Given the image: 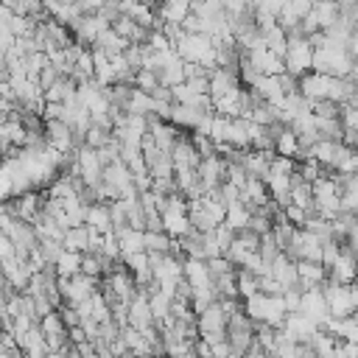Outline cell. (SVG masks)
<instances>
[{
    "mask_svg": "<svg viewBox=\"0 0 358 358\" xmlns=\"http://www.w3.org/2000/svg\"><path fill=\"white\" fill-rule=\"evenodd\" d=\"M173 50L179 53L182 62H196L201 67H210L215 70V39L207 36V34H190L185 31L176 42H173Z\"/></svg>",
    "mask_w": 358,
    "mask_h": 358,
    "instance_id": "cell-1",
    "label": "cell"
},
{
    "mask_svg": "<svg viewBox=\"0 0 358 358\" xmlns=\"http://www.w3.org/2000/svg\"><path fill=\"white\" fill-rule=\"evenodd\" d=\"M131 84H134V90H143V92H154V90L159 87V76H157V70H148V67H140V70L134 73V78H131Z\"/></svg>",
    "mask_w": 358,
    "mask_h": 358,
    "instance_id": "cell-15",
    "label": "cell"
},
{
    "mask_svg": "<svg viewBox=\"0 0 358 358\" xmlns=\"http://www.w3.org/2000/svg\"><path fill=\"white\" fill-rule=\"evenodd\" d=\"M159 22H173V25H182L190 14H193V0H159L154 6Z\"/></svg>",
    "mask_w": 358,
    "mask_h": 358,
    "instance_id": "cell-6",
    "label": "cell"
},
{
    "mask_svg": "<svg viewBox=\"0 0 358 358\" xmlns=\"http://www.w3.org/2000/svg\"><path fill=\"white\" fill-rule=\"evenodd\" d=\"M249 221H252V210H249V204H243V201H232V204H227V218H224V224H227L229 229H235V232L249 229Z\"/></svg>",
    "mask_w": 358,
    "mask_h": 358,
    "instance_id": "cell-10",
    "label": "cell"
},
{
    "mask_svg": "<svg viewBox=\"0 0 358 358\" xmlns=\"http://www.w3.org/2000/svg\"><path fill=\"white\" fill-rule=\"evenodd\" d=\"M59 291L67 299V305H81L95 294V277L76 274V277H59Z\"/></svg>",
    "mask_w": 358,
    "mask_h": 358,
    "instance_id": "cell-4",
    "label": "cell"
},
{
    "mask_svg": "<svg viewBox=\"0 0 358 358\" xmlns=\"http://www.w3.org/2000/svg\"><path fill=\"white\" fill-rule=\"evenodd\" d=\"M282 62H285V73H291L296 78H302L305 73L313 70V45L302 34V28L288 31V50H285Z\"/></svg>",
    "mask_w": 358,
    "mask_h": 358,
    "instance_id": "cell-2",
    "label": "cell"
},
{
    "mask_svg": "<svg viewBox=\"0 0 358 358\" xmlns=\"http://www.w3.org/2000/svg\"><path fill=\"white\" fill-rule=\"evenodd\" d=\"M171 243H173V238L165 229H145V252L165 255V252H171Z\"/></svg>",
    "mask_w": 358,
    "mask_h": 358,
    "instance_id": "cell-13",
    "label": "cell"
},
{
    "mask_svg": "<svg viewBox=\"0 0 358 358\" xmlns=\"http://www.w3.org/2000/svg\"><path fill=\"white\" fill-rule=\"evenodd\" d=\"M45 11H48V17H53L56 22H62L67 28L84 14L76 0H45Z\"/></svg>",
    "mask_w": 358,
    "mask_h": 358,
    "instance_id": "cell-7",
    "label": "cell"
},
{
    "mask_svg": "<svg viewBox=\"0 0 358 358\" xmlns=\"http://www.w3.org/2000/svg\"><path fill=\"white\" fill-rule=\"evenodd\" d=\"M352 20H355V22H358V6H355V11H352Z\"/></svg>",
    "mask_w": 358,
    "mask_h": 358,
    "instance_id": "cell-20",
    "label": "cell"
},
{
    "mask_svg": "<svg viewBox=\"0 0 358 358\" xmlns=\"http://www.w3.org/2000/svg\"><path fill=\"white\" fill-rule=\"evenodd\" d=\"M249 8H252V0H224V11L229 17H238V14L249 11Z\"/></svg>",
    "mask_w": 358,
    "mask_h": 358,
    "instance_id": "cell-17",
    "label": "cell"
},
{
    "mask_svg": "<svg viewBox=\"0 0 358 358\" xmlns=\"http://www.w3.org/2000/svg\"><path fill=\"white\" fill-rule=\"evenodd\" d=\"M257 291H260V277L252 274V271H246V268H238V296L249 299Z\"/></svg>",
    "mask_w": 358,
    "mask_h": 358,
    "instance_id": "cell-14",
    "label": "cell"
},
{
    "mask_svg": "<svg viewBox=\"0 0 358 358\" xmlns=\"http://www.w3.org/2000/svg\"><path fill=\"white\" fill-rule=\"evenodd\" d=\"M117 243H120V255H134V252H145V229L137 227H120L115 229Z\"/></svg>",
    "mask_w": 358,
    "mask_h": 358,
    "instance_id": "cell-9",
    "label": "cell"
},
{
    "mask_svg": "<svg viewBox=\"0 0 358 358\" xmlns=\"http://www.w3.org/2000/svg\"><path fill=\"white\" fill-rule=\"evenodd\" d=\"M341 17V8L336 0H313V8L308 11V17L299 22L302 34L310 36L316 31H327L330 25H336V20Z\"/></svg>",
    "mask_w": 358,
    "mask_h": 358,
    "instance_id": "cell-3",
    "label": "cell"
},
{
    "mask_svg": "<svg viewBox=\"0 0 358 358\" xmlns=\"http://www.w3.org/2000/svg\"><path fill=\"white\" fill-rule=\"evenodd\" d=\"M92 48H101V50H103V53H106V56L112 59V56L123 53V50L129 48V42H126V39H123V36H120L117 31H112V25H109V28H106V31H103V34L98 36V42H95Z\"/></svg>",
    "mask_w": 358,
    "mask_h": 358,
    "instance_id": "cell-12",
    "label": "cell"
},
{
    "mask_svg": "<svg viewBox=\"0 0 358 358\" xmlns=\"http://www.w3.org/2000/svg\"><path fill=\"white\" fill-rule=\"evenodd\" d=\"M14 241L6 235V232H0V263H6V260H11L14 257Z\"/></svg>",
    "mask_w": 358,
    "mask_h": 358,
    "instance_id": "cell-18",
    "label": "cell"
},
{
    "mask_svg": "<svg viewBox=\"0 0 358 358\" xmlns=\"http://www.w3.org/2000/svg\"><path fill=\"white\" fill-rule=\"evenodd\" d=\"M347 50H350V56H352V59H355V64H358V22H355V28H352V34H350Z\"/></svg>",
    "mask_w": 358,
    "mask_h": 358,
    "instance_id": "cell-19",
    "label": "cell"
},
{
    "mask_svg": "<svg viewBox=\"0 0 358 358\" xmlns=\"http://www.w3.org/2000/svg\"><path fill=\"white\" fill-rule=\"evenodd\" d=\"M87 227L98 229V232H112V204L106 201H92L87 204V218H84Z\"/></svg>",
    "mask_w": 358,
    "mask_h": 358,
    "instance_id": "cell-8",
    "label": "cell"
},
{
    "mask_svg": "<svg viewBox=\"0 0 358 358\" xmlns=\"http://www.w3.org/2000/svg\"><path fill=\"white\" fill-rule=\"evenodd\" d=\"M282 215H285L294 227H305V221H308V215H310V213H308V210H302L299 204H291V201H288V204L282 207Z\"/></svg>",
    "mask_w": 358,
    "mask_h": 358,
    "instance_id": "cell-16",
    "label": "cell"
},
{
    "mask_svg": "<svg viewBox=\"0 0 358 358\" xmlns=\"http://www.w3.org/2000/svg\"><path fill=\"white\" fill-rule=\"evenodd\" d=\"M243 53H246V59L255 64V70H257L260 76H280V73H285V62H282V56H277V53L268 50L266 45H257V48L243 50Z\"/></svg>",
    "mask_w": 358,
    "mask_h": 358,
    "instance_id": "cell-5",
    "label": "cell"
},
{
    "mask_svg": "<svg viewBox=\"0 0 358 358\" xmlns=\"http://www.w3.org/2000/svg\"><path fill=\"white\" fill-rule=\"evenodd\" d=\"M81 260H84L81 252L62 249V255H59V260L53 263V268H56L59 277H76V274H81Z\"/></svg>",
    "mask_w": 358,
    "mask_h": 358,
    "instance_id": "cell-11",
    "label": "cell"
}]
</instances>
